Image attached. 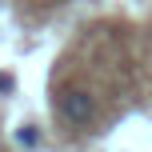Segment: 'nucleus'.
<instances>
[{"label":"nucleus","instance_id":"nucleus-1","mask_svg":"<svg viewBox=\"0 0 152 152\" xmlns=\"http://www.w3.org/2000/svg\"><path fill=\"white\" fill-rule=\"evenodd\" d=\"M56 108H60V116L68 124H76V128H88V124L96 120V100L84 88H64L60 100H56Z\"/></svg>","mask_w":152,"mask_h":152},{"label":"nucleus","instance_id":"nucleus-4","mask_svg":"<svg viewBox=\"0 0 152 152\" xmlns=\"http://www.w3.org/2000/svg\"><path fill=\"white\" fill-rule=\"evenodd\" d=\"M0 152H4V148H0Z\"/></svg>","mask_w":152,"mask_h":152},{"label":"nucleus","instance_id":"nucleus-3","mask_svg":"<svg viewBox=\"0 0 152 152\" xmlns=\"http://www.w3.org/2000/svg\"><path fill=\"white\" fill-rule=\"evenodd\" d=\"M0 92H12V76L8 72H0Z\"/></svg>","mask_w":152,"mask_h":152},{"label":"nucleus","instance_id":"nucleus-2","mask_svg":"<svg viewBox=\"0 0 152 152\" xmlns=\"http://www.w3.org/2000/svg\"><path fill=\"white\" fill-rule=\"evenodd\" d=\"M16 140H20V144H36V128H20V132H16Z\"/></svg>","mask_w":152,"mask_h":152}]
</instances>
